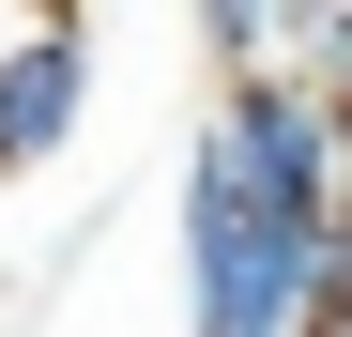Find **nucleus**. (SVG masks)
Here are the masks:
<instances>
[{
    "label": "nucleus",
    "mask_w": 352,
    "mask_h": 337,
    "mask_svg": "<svg viewBox=\"0 0 352 337\" xmlns=\"http://www.w3.org/2000/svg\"><path fill=\"white\" fill-rule=\"evenodd\" d=\"M322 307H337L322 215H291L261 168L199 123V153H184V322L199 337H307Z\"/></svg>",
    "instance_id": "nucleus-1"
},
{
    "label": "nucleus",
    "mask_w": 352,
    "mask_h": 337,
    "mask_svg": "<svg viewBox=\"0 0 352 337\" xmlns=\"http://www.w3.org/2000/svg\"><path fill=\"white\" fill-rule=\"evenodd\" d=\"M77 107H92V31H77V16L0 31V184L62 153V138H77Z\"/></svg>",
    "instance_id": "nucleus-2"
},
{
    "label": "nucleus",
    "mask_w": 352,
    "mask_h": 337,
    "mask_svg": "<svg viewBox=\"0 0 352 337\" xmlns=\"http://www.w3.org/2000/svg\"><path fill=\"white\" fill-rule=\"evenodd\" d=\"M307 77H352V0H337V16H322V62Z\"/></svg>",
    "instance_id": "nucleus-3"
},
{
    "label": "nucleus",
    "mask_w": 352,
    "mask_h": 337,
    "mask_svg": "<svg viewBox=\"0 0 352 337\" xmlns=\"http://www.w3.org/2000/svg\"><path fill=\"white\" fill-rule=\"evenodd\" d=\"M322 276H337V307H352V199H337V230H322Z\"/></svg>",
    "instance_id": "nucleus-4"
},
{
    "label": "nucleus",
    "mask_w": 352,
    "mask_h": 337,
    "mask_svg": "<svg viewBox=\"0 0 352 337\" xmlns=\"http://www.w3.org/2000/svg\"><path fill=\"white\" fill-rule=\"evenodd\" d=\"M307 337H352V307H322V322H307Z\"/></svg>",
    "instance_id": "nucleus-5"
},
{
    "label": "nucleus",
    "mask_w": 352,
    "mask_h": 337,
    "mask_svg": "<svg viewBox=\"0 0 352 337\" xmlns=\"http://www.w3.org/2000/svg\"><path fill=\"white\" fill-rule=\"evenodd\" d=\"M337 92H352V77H337Z\"/></svg>",
    "instance_id": "nucleus-6"
}]
</instances>
